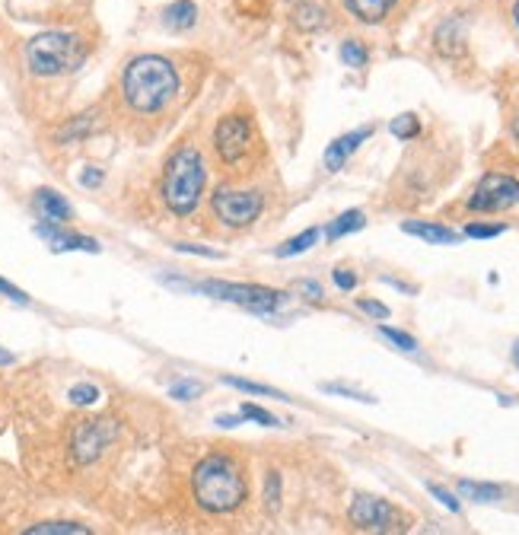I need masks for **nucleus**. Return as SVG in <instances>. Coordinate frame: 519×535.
Listing matches in <instances>:
<instances>
[{
    "label": "nucleus",
    "instance_id": "7",
    "mask_svg": "<svg viewBox=\"0 0 519 535\" xmlns=\"http://www.w3.org/2000/svg\"><path fill=\"white\" fill-rule=\"evenodd\" d=\"M214 153L217 160L227 166V169H236L249 160V153L255 150V125L249 115H223L217 128H214Z\"/></svg>",
    "mask_w": 519,
    "mask_h": 535
},
{
    "label": "nucleus",
    "instance_id": "30",
    "mask_svg": "<svg viewBox=\"0 0 519 535\" xmlns=\"http://www.w3.org/2000/svg\"><path fill=\"white\" fill-rule=\"evenodd\" d=\"M500 233H507L504 223H494V227H488V223H469V227H465V236L469 239H494Z\"/></svg>",
    "mask_w": 519,
    "mask_h": 535
},
{
    "label": "nucleus",
    "instance_id": "36",
    "mask_svg": "<svg viewBox=\"0 0 519 535\" xmlns=\"http://www.w3.org/2000/svg\"><path fill=\"white\" fill-rule=\"evenodd\" d=\"M335 284H338V290H354L357 274L351 268H335Z\"/></svg>",
    "mask_w": 519,
    "mask_h": 535
},
{
    "label": "nucleus",
    "instance_id": "41",
    "mask_svg": "<svg viewBox=\"0 0 519 535\" xmlns=\"http://www.w3.org/2000/svg\"><path fill=\"white\" fill-rule=\"evenodd\" d=\"M13 360H16V357H13V354H10L7 348H0V367H10V364H13Z\"/></svg>",
    "mask_w": 519,
    "mask_h": 535
},
{
    "label": "nucleus",
    "instance_id": "11",
    "mask_svg": "<svg viewBox=\"0 0 519 535\" xmlns=\"http://www.w3.org/2000/svg\"><path fill=\"white\" fill-rule=\"evenodd\" d=\"M36 236L45 239L51 252H99V243L93 236H80V233H67L58 223H39Z\"/></svg>",
    "mask_w": 519,
    "mask_h": 535
},
{
    "label": "nucleus",
    "instance_id": "16",
    "mask_svg": "<svg viewBox=\"0 0 519 535\" xmlns=\"http://www.w3.org/2000/svg\"><path fill=\"white\" fill-rule=\"evenodd\" d=\"M163 23L169 29H176V32H185V29H192L198 23V7H195V0H176V4H169L163 10Z\"/></svg>",
    "mask_w": 519,
    "mask_h": 535
},
{
    "label": "nucleus",
    "instance_id": "25",
    "mask_svg": "<svg viewBox=\"0 0 519 535\" xmlns=\"http://www.w3.org/2000/svg\"><path fill=\"white\" fill-rule=\"evenodd\" d=\"M67 399H71V405H77V408H90L102 399V392L93 383H77L71 392H67Z\"/></svg>",
    "mask_w": 519,
    "mask_h": 535
},
{
    "label": "nucleus",
    "instance_id": "18",
    "mask_svg": "<svg viewBox=\"0 0 519 535\" xmlns=\"http://www.w3.org/2000/svg\"><path fill=\"white\" fill-rule=\"evenodd\" d=\"M459 494L465 500H475V504H494V500L504 497V488L484 485V481H459Z\"/></svg>",
    "mask_w": 519,
    "mask_h": 535
},
{
    "label": "nucleus",
    "instance_id": "37",
    "mask_svg": "<svg viewBox=\"0 0 519 535\" xmlns=\"http://www.w3.org/2000/svg\"><path fill=\"white\" fill-rule=\"evenodd\" d=\"M0 293H7V297L16 300V303H29L26 293H23V290H16V287H13L10 281H4V278H0Z\"/></svg>",
    "mask_w": 519,
    "mask_h": 535
},
{
    "label": "nucleus",
    "instance_id": "19",
    "mask_svg": "<svg viewBox=\"0 0 519 535\" xmlns=\"http://www.w3.org/2000/svg\"><path fill=\"white\" fill-rule=\"evenodd\" d=\"M86 532H90V526H80L71 520H48L26 529V535H86Z\"/></svg>",
    "mask_w": 519,
    "mask_h": 535
},
{
    "label": "nucleus",
    "instance_id": "17",
    "mask_svg": "<svg viewBox=\"0 0 519 535\" xmlns=\"http://www.w3.org/2000/svg\"><path fill=\"white\" fill-rule=\"evenodd\" d=\"M363 227H367V217H363V211H344L338 220L328 223V227H325V236L335 243V239L348 236V233H357V230H363Z\"/></svg>",
    "mask_w": 519,
    "mask_h": 535
},
{
    "label": "nucleus",
    "instance_id": "42",
    "mask_svg": "<svg viewBox=\"0 0 519 535\" xmlns=\"http://www.w3.org/2000/svg\"><path fill=\"white\" fill-rule=\"evenodd\" d=\"M513 364H516V370H519V341L513 344Z\"/></svg>",
    "mask_w": 519,
    "mask_h": 535
},
{
    "label": "nucleus",
    "instance_id": "6",
    "mask_svg": "<svg viewBox=\"0 0 519 535\" xmlns=\"http://www.w3.org/2000/svg\"><path fill=\"white\" fill-rule=\"evenodd\" d=\"M211 211L227 230H246L262 217L265 195L258 188H217L211 195Z\"/></svg>",
    "mask_w": 519,
    "mask_h": 535
},
{
    "label": "nucleus",
    "instance_id": "8",
    "mask_svg": "<svg viewBox=\"0 0 519 535\" xmlns=\"http://www.w3.org/2000/svg\"><path fill=\"white\" fill-rule=\"evenodd\" d=\"M516 204H519V179L507 176V172H488L469 195V211L475 214H500Z\"/></svg>",
    "mask_w": 519,
    "mask_h": 535
},
{
    "label": "nucleus",
    "instance_id": "21",
    "mask_svg": "<svg viewBox=\"0 0 519 535\" xmlns=\"http://www.w3.org/2000/svg\"><path fill=\"white\" fill-rule=\"evenodd\" d=\"M319 243V230L313 227V230H306V233H300V236H293V239H287V243L274 252L278 258H293V255H303V252H309Z\"/></svg>",
    "mask_w": 519,
    "mask_h": 535
},
{
    "label": "nucleus",
    "instance_id": "35",
    "mask_svg": "<svg viewBox=\"0 0 519 535\" xmlns=\"http://www.w3.org/2000/svg\"><path fill=\"white\" fill-rule=\"evenodd\" d=\"M265 500H268V507H278V500H281V475L278 472L268 475V494H265Z\"/></svg>",
    "mask_w": 519,
    "mask_h": 535
},
{
    "label": "nucleus",
    "instance_id": "43",
    "mask_svg": "<svg viewBox=\"0 0 519 535\" xmlns=\"http://www.w3.org/2000/svg\"><path fill=\"white\" fill-rule=\"evenodd\" d=\"M513 23H516V29H519V0L513 4Z\"/></svg>",
    "mask_w": 519,
    "mask_h": 535
},
{
    "label": "nucleus",
    "instance_id": "15",
    "mask_svg": "<svg viewBox=\"0 0 519 535\" xmlns=\"http://www.w3.org/2000/svg\"><path fill=\"white\" fill-rule=\"evenodd\" d=\"M395 4H399V0H344V10H348L357 23L376 26L386 20Z\"/></svg>",
    "mask_w": 519,
    "mask_h": 535
},
{
    "label": "nucleus",
    "instance_id": "4",
    "mask_svg": "<svg viewBox=\"0 0 519 535\" xmlns=\"http://www.w3.org/2000/svg\"><path fill=\"white\" fill-rule=\"evenodd\" d=\"M86 58H90V42H86L80 32L48 29L26 42V67L32 77H42V80L74 74L80 71Z\"/></svg>",
    "mask_w": 519,
    "mask_h": 535
},
{
    "label": "nucleus",
    "instance_id": "2",
    "mask_svg": "<svg viewBox=\"0 0 519 535\" xmlns=\"http://www.w3.org/2000/svg\"><path fill=\"white\" fill-rule=\"evenodd\" d=\"M192 494L204 513H236L249 500V481L230 456H204L192 472Z\"/></svg>",
    "mask_w": 519,
    "mask_h": 535
},
{
    "label": "nucleus",
    "instance_id": "44",
    "mask_svg": "<svg viewBox=\"0 0 519 535\" xmlns=\"http://www.w3.org/2000/svg\"><path fill=\"white\" fill-rule=\"evenodd\" d=\"M513 137H516V141H519V118H516V122H513Z\"/></svg>",
    "mask_w": 519,
    "mask_h": 535
},
{
    "label": "nucleus",
    "instance_id": "40",
    "mask_svg": "<svg viewBox=\"0 0 519 535\" xmlns=\"http://www.w3.org/2000/svg\"><path fill=\"white\" fill-rule=\"evenodd\" d=\"M239 421H242V414H239V418H230V414H223V418H217L220 427H236Z\"/></svg>",
    "mask_w": 519,
    "mask_h": 535
},
{
    "label": "nucleus",
    "instance_id": "12",
    "mask_svg": "<svg viewBox=\"0 0 519 535\" xmlns=\"http://www.w3.org/2000/svg\"><path fill=\"white\" fill-rule=\"evenodd\" d=\"M370 137H373V128H370V125L335 137V141L328 144V150H325V169H328V172H338L344 163H348V160L354 157L357 147H360L363 141H370Z\"/></svg>",
    "mask_w": 519,
    "mask_h": 535
},
{
    "label": "nucleus",
    "instance_id": "34",
    "mask_svg": "<svg viewBox=\"0 0 519 535\" xmlns=\"http://www.w3.org/2000/svg\"><path fill=\"white\" fill-rule=\"evenodd\" d=\"M360 309H363V313H367V316L379 319V322H383V319H389V306L376 303V300H360Z\"/></svg>",
    "mask_w": 519,
    "mask_h": 535
},
{
    "label": "nucleus",
    "instance_id": "10",
    "mask_svg": "<svg viewBox=\"0 0 519 535\" xmlns=\"http://www.w3.org/2000/svg\"><path fill=\"white\" fill-rule=\"evenodd\" d=\"M115 437H118L115 421H106V418L80 421V424L71 430V456H74V462H77V465L96 462V459L115 443Z\"/></svg>",
    "mask_w": 519,
    "mask_h": 535
},
{
    "label": "nucleus",
    "instance_id": "39",
    "mask_svg": "<svg viewBox=\"0 0 519 535\" xmlns=\"http://www.w3.org/2000/svg\"><path fill=\"white\" fill-rule=\"evenodd\" d=\"M176 249H179V252H195V255H207V258H220V252H214V249H204V246H192V243H179Z\"/></svg>",
    "mask_w": 519,
    "mask_h": 535
},
{
    "label": "nucleus",
    "instance_id": "14",
    "mask_svg": "<svg viewBox=\"0 0 519 535\" xmlns=\"http://www.w3.org/2000/svg\"><path fill=\"white\" fill-rule=\"evenodd\" d=\"M402 230L408 236L424 239V243H430V246H456L459 243V233L456 230L443 227V223H430V220H405Z\"/></svg>",
    "mask_w": 519,
    "mask_h": 535
},
{
    "label": "nucleus",
    "instance_id": "24",
    "mask_svg": "<svg viewBox=\"0 0 519 535\" xmlns=\"http://www.w3.org/2000/svg\"><path fill=\"white\" fill-rule=\"evenodd\" d=\"M293 20H297V26H303V29H319L325 23V10H319L316 4H300L293 10Z\"/></svg>",
    "mask_w": 519,
    "mask_h": 535
},
{
    "label": "nucleus",
    "instance_id": "28",
    "mask_svg": "<svg viewBox=\"0 0 519 535\" xmlns=\"http://www.w3.org/2000/svg\"><path fill=\"white\" fill-rule=\"evenodd\" d=\"M379 335L386 341H392L399 351H418V341H414L408 332H399V329H389V325H379Z\"/></svg>",
    "mask_w": 519,
    "mask_h": 535
},
{
    "label": "nucleus",
    "instance_id": "9",
    "mask_svg": "<svg viewBox=\"0 0 519 535\" xmlns=\"http://www.w3.org/2000/svg\"><path fill=\"white\" fill-rule=\"evenodd\" d=\"M351 523L360 532H405L408 520L395 510L389 500L373 494H357L351 504Z\"/></svg>",
    "mask_w": 519,
    "mask_h": 535
},
{
    "label": "nucleus",
    "instance_id": "32",
    "mask_svg": "<svg viewBox=\"0 0 519 535\" xmlns=\"http://www.w3.org/2000/svg\"><path fill=\"white\" fill-rule=\"evenodd\" d=\"M427 491H430V494H434V497L440 500V504H443L446 510H453V513H459V500H456L453 494H449L446 488H440V485H427Z\"/></svg>",
    "mask_w": 519,
    "mask_h": 535
},
{
    "label": "nucleus",
    "instance_id": "13",
    "mask_svg": "<svg viewBox=\"0 0 519 535\" xmlns=\"http://www.w3.org/2000/svg\"><path fill=\"white\" fill-rule=\"evenodd\" d=\"M32 204H36V214L42 217V223H58V227H64V223L74 217V207L67 204V198L58 195L55 188H39V192L32 195Z\"/></svg>",
    "mask_w": 519,
    "mask_h": 535
},
{
    "label": "nucleus",
    "instance_id": "27",
    "mask_svg": "<svg viewBox=\"0 0 519 535\" xmlns=\"http://www.w3.org/2000/svg\"><path fill=\"white\" fill-rule=\"evenodd\" d=\"M239 414H242V421H255V424H262V427H278V424H281L271 411L258 408V405H242Z\"/></svg>",
    "mask_w": 519,
    "mask_h": 535
},
{
    "label": "nucleus",
    "instance_id": "23",
    "mask_svg": "<svg viewBox=\"0 0 519 535\" xmlns=\"http://www.w3.org/2000/svg\"><path fill=\"white\" fill-rule=\"evenodd\" d=\"M389 131L399 137V141H414V137L421 134V122H418V115L405 112V115H399V118H392Z\"/></svg>",
    "mask_w": 519,
    "mask_h": 535
},
{
    "label": "nucleus",
    "instance_id": "29",
    "mask_svg": "<svg viewBox=\"0 0 519 535\" xmlns=\"http://www.w3.org/2000/svg\"><path fill=\"white\" fill-rule=\"evenodd\" d=\"M201 392H204V386L192 383V379H182V383L169 386V395H172V399H179V402H192V399H198Z\"/></svg>",
    "mask_w": 519,
    "mask_h": 535
},
{
    "label": "nucleus",
    "instance_id": "33",
    "mask_svg": "<svg viewBox=\"0 0 519 535\" xmlns=\"http://www.w3.org/2000/svg\"><path fill=\"white\" fill-rule=\"evenodd\" d=\"M325 392H335V395H348V399H357V402H367V405H373L376 399H370V395L367 392H357V389H348V386H332V383H328V386H322Z\"/></svg>",
    "mask_w": 519,
    "mask_h": 535
},
{
    "label": "nucleus",
    "instance_id": "31",
    "mask_svg": "<svg viewBox=\"0 0 519 535\" xmlns=\"http://www.w3.org/2000/svg\"><path fill=\"white\" fill-rule=\"evenodd\" d=\"M102 179H106V172L96 169V166H86V169L80 172V185H83V188H99Z\"/></svg>",
    "mask_w": 519,
    "mask_h": 535
},
{
    "label": "nucleus",
    "instance_id": "26",
    "mask_svg": "<svg viewBox=\"0 0 519 535\" xmlns=\"http://www.w3.org/2000/svg\"><path fill=\"white\" fill-rule=\"evenodd\" d=\"M223 383L239 389V392H249V395H271V399H284L278 389L271 386H262V383H249V379H239V376H223Z\"/></svg>",
    "mask_w": 519,
    "mask_h": 535
},
{
    "label": "nucleus",
    "instance_id": "22",
    "mask_svg": "<svg viewBox=\"0 0 519 535\" xmlns=\"http://www.w3.org/2000/svg\"><path fill=\"white\" fill-rule=\"evenodd\" d=\"M338 55H341L344 64L354 67V71H360V67H367V61H370V51H367V45H363L360 39H344Z\"/></svg>",
    "mask_w": 519,
    "mask_h": 535
},
{
    "label": "nucleus",
    "instance_id": "38",
    "mask_svg": "<svg viewBox=\"0 0 519 535\" xmlns=\"http://www.w3.org/2000/svg\"><path fill=\"white\" fill-rule=\"evenodd\" d=\"M297 290H300V293H309V300H322V287H319L316 281H300Z\"/></svg>",
    "mask_w": 519,
    "mask_h": 535
},
{
    "label": "nucleus",
    "instance_id": "1",
    "mask_svg": "<svg viewBox=\"0 0 519 535\" xmlns=\"http://www.w3.org/2000/svg\"><path fill=\"white\" fill-rule=\"evenodd\" d=\"M121 96L137 115H160L179 96V71L163 55H137L121 74Z\"/></svg>",
    "mask_w": 519,
    "mask_h": 535
},
{
    "label": "nucleus",
    "instance_id": "20",
    "mask_svg": "<svg viewBox=\"0 0 519 535\" xmlns=\"http://www.w3.org/2000/svg\"><path fill=\"white\" fill-rule=\"evenodd\" d=\"M93 118H96V112H86V115L71 118V125L58 131V141H61V144H74L77 137H86L90 131H96V122H93Z\"/></svg>",
    "mask_w": 519,
    "mask_h": 535
},
{
    "label": "nucleus",
    "instance_id": "5",
    "mask_svg": "<svg viewBox=\"0 0 519 535\" xmlns=\"http://www.w3.org/2000/svg\"><path fill=\"white\" fill-rule=\"evenodd\" d=\"M188 287H192V290H204V293H211L214 300L242 306V309H249V313H258V316L278 313V309L287 303V293H284V290H271V287H262V284L201 281V284H188Z\"/></svg>",
    "mask_w": 519,
    "mask_h": 535
},
{
    "label": "nucleus",
    "instance_id": "3",
    "mask_svg": "<svg viewBox=\"0 0 519 535\" xmlns=\"http://www.w3.org/2000/svg\"><path fill=\"white\" fill-rule=\"evenodd\" d=\"M204 185H207L204 153L195 144L179 147L166 160V169H163V182H160L163 204L176 217H192L198 211V204H201Z\"/></svg>",
    "mask_w": 519,
    "mask_h": 535
}]
</instances>
